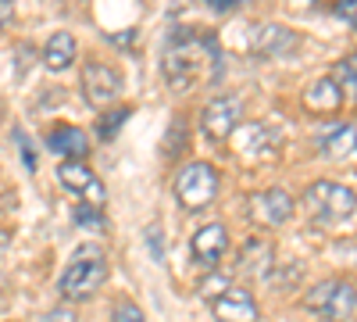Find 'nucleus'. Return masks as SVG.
<instances>
[{"mask_svg": "<svg viewBox=\"0 0 357 322\" xmlns=\"http://www.w3.org/2000/svg\"><path fill=\"white\" fill-rule=\"evenodd\" d=\"M104 279H107V254H104V247L82 244L72 254V261L65 265L61 279H57V290H61L65 301H86V298H93L97 290L104 286Z\"/></svg>", "mask_w": 357, "mask_h": 322, "instance_id": "f257e3e1", "label": "nucleus"}, {"mask_svg": "<svg viewBox=\"0 0 357 322\" xmlns=\"http://www.w3.org/2000/svg\"><path fill=\"white\" fill-rule=\"evenodd\" d=\"M304 312L321 319V322H347L354 312H357V286L350 279H321L314 286L304 290V298H301Z\"/></svg>", "mask_w": 357, "mask_h": 322, "instance_id": "f03ea898", "label": "nucleus"}, {"mask_svg": "<svg viewBox=\"0 0 357 322\" xmlns=\"http://www.w3.org/2000/svg\"><path fill=\"white\" fill-rule=\"evenodd\" d=\"M304 204H307V212L314 222H325V226H333V222H343L357 212V193L343 183H333V180H318L304 190Z\"/></svg>", "mask_w": 357, "mask_h": 322, "instance_id": "7ed1b4c3", "label": "nucleus"}, {"mask_svg": "<svg viewBox=\"0 0 357 322\" xmlns=\"http://www.w3.org/2000/svg\"><path fill=\"white\" fill-rule=\"evenodd\" d=\"M200 47H204V40L186 33V29L172 40V47L165 54V79H168V86H175V90H190V86L204 75Z\"/></svg>", "mask_w": 357, "mask_h": 322, "instance_id": "20e7f679", "label": "nucleus"}, {"mask_svg": "<svg viewBox=\"0 0 357 322\" xmlns=\"http://www.w3.org/2000/svg\"><path fill=\"white\" fill-rule=\"evenodd\" d=\"M218 193V172L207 161H190L175 172V197L186 212H200Z\"/></svg>", "mask_w": 357, "mask_h": 322, "instance_id": "39448f33", "label": "nucleus"}, {"mask_svg": "<svg viewBox=\"0 0 357 322\" xmlns=\"http://www.w3.org/2000/svg\"><path fill=\"white\" fill-rule=\"evenodd\" d=\"M243 122V104L240 97H215L200 111V133L211 143H225Z\"/></svg>", "mask_w": 357, "mask_h": 322, "instance_id": "423d86ee", "label": "nucleus"}, {"mask_svg": "<svg viewBox=\"0 0 357 322\" xmlns=\"http://www.w3.org/2000/svg\"><path fill=\"white\" fill-rule=\"evenodd\" d=\"M82 94L93 108H107L118 101L122 94V72L114 65H104V61H89L82 68Z\"/></svg>", "mask_w": 357, "mask_h": 322, "instance_id": "0eeeda50", "label": "nucleus"}, {"mask_svg": "<svg viewBox=\"0 0 357 322\" xmlns=\"http://www.w3.org/2000/svg\"><path fill=\"white\" fill-rule=\"evenodd\" d=\"M293 197L286 190H261L247 200V212L254 219V226H264V229H279L293 219Z\"/></svg>", "mask_w": 357, "mask_h": 322, "instance_id": "6e6552de", "label": "nucleus"}, {"mask_svg": "<svg viewBox=\"0 0 357 322\" xmlns=\"http://www.w3.org/2000/svg\"><path fill=\"white\" fill-rule=\"evenodd\" d=\"M190 251H193V261L200 269L207 272H215L222 265V258L229 254V229L222 222H207L193 233V240H190Z\"/></svg>", "mask_w": 357, "mask_h": 322, "instance_id": "1a4fd4ad", "label": "nucleus"}, {"mask_svg": "<svg viewBox=\"0 0 357 322\" xmlns=\"http://www.w3.org/2000/svg\"><path fill=\"white\" fill-rule=\"evenodd\" d=\"M57 180H61L65 190L86 197L93 208H104V200H107V190L100 183V175L93 168H86L82 161H61V168H57Z\"/></svg>", "mask_w": 357, "mask_h": 322, "instance_id": "9d476101", "label": "nucleus"}, {"mask_svg": "<svg viewBox=\"0 0 357 322\" xmlns=\"http://www.w3.org/2000/svg\"><path fill=\"white\" fill-rule=\"evenodd\" d=\"M343 101H347V94H343V86H340L333 75L311 79V82L304 86V94H301V104H304V111H311V115H336V111L343 108Z\"/></svg>", "mask_w": 357, "mask_h": 322, "instance_id": "9b49d317", "label": "nucleus"}, {"mask_svg": "<svg viewBox=\"0 0 357 322\" xmlns=\"http://www.w3.org/2000/svg\"><path fill=\"white\" fill-rule=\"evenodd\" d=\"M296 43H301V36L286 25H275V22H261L250 29V47L261 57H282V54L296 50Z\"/></svg>", "mask_w": 357, "mask_h": 322, "instance_id": "f8f14e48", "label": "nucleus"}, {"mask_svg": "<svg viewBox=\"0 0 357 322\" xmlns=\"http://www.w3.org/2000/svg\"><path fill=\"white\" fill-rule=\"evenodd\" d=\"M211 308H215L218 322H257L261 319L254 294H250V290H243V286H229L225 294H218L211 301Z\"/></svg>", "mask_w": 357, "mask_h": 322, "instance_id": "ddd939ff", "label": "nucleus"}, {"mask_svg": "<svg viewBox=\"0 0 357 322\" xmlns=\"http://www.w3.org/2000/svg\"><path fill=\"white\" fill-rule=\"evenodd\" d=\"M314 147L325 158H350L357 151V122H336L314 136Z\"/></svg>", "mask_w": 357, "mask_h": 322, "instance_id": "4468645a", "label": "nucleus"}, {"mask_svg": "<svg viewBox=\"0 0 357 322\" xmlns=\"http://www.w3.org/2000/svg\"><path fill=\"white\" fill-rule=\"evenodd\" d=\"M47 147L54 154H61L65 161H82L89 158V136L79 126H54L47 136Z\"/></svg>", "mask_w": 357, "mask_h": 322, "instance_id": "2eb2a0df", "label": "nucleus"}, {"mask_svg": "<svg viewBox=\"0 0 357 322\" xmlns=\"http://www.w3.org/2000/svg\"><path fill=\"white\" fill-rule=\"evenodd\" d=\"M75 54H79V43H75L72 33H54V36L47 40L43 54H40V61H43L50 72H65V68L75 65Z\"/></svg>", "mask_w": 357, "mask_h": 322, "instance_id": "dca6fc26", "label": "nucleus"}, {"mask_svg": "<svg viewBox=\"0 0 357 322\" xmlns=\"http://www.w3.org/2000/svg\"><path fill=\"white\" fill-rule=\"evenodd\" d=\"M268 265H272V247H268L264 240H247L243 254L236 258V269H240L243 276H268Z\"/></svg>", "mask_w": 357, "mask_h": 322, "instance_id": "f3484780", "label": "nucleus"}, {"mask_svg": "<svg viewBox=\"0 0 357 322\" xmlns=\"http://www.w3.org/2000/svg\"><path fill=\"white\" fill-rule=\"evenodd\" d=\"M333 79L343 86V94H350L357 101V54H347L343 61L333 65Z\"/></svg>", "mask_w": 357, "mask_h": 322, "instance_id": "a211bd4d", "label": "nucleus"}, {"mask_svg": "<svg viewBox=\"0 0 357 322\" xmlns=\"http://www.w3.org/2000/svg\"><path fill=\"white\" fill-rule=\"evenodd\" d=\"M129 115H132V108H114V111H107L104 119L97 122V136H100V140H114V133L126 126Z\"/></svg>", "mask_w": 357, "mask_h": 322, "instance_id": "6ab92c4d", "label": "nucleus"}, {"mask_svg": "<svg viewBox=\"0 0 357 322\" xmlns=\"http://www.w3.org/2000/svg\"><path fill=\"white\" fill-rule=\"evenodd\" d=\"M72 219L82 229H104V219H100V212L93 208V204H79V208L72 212Z\"/></svg>", "mask_w": 357, "mask_h": 322, "instance_id": "aec40b11", "label": "nucleus"}, {"mask_svg": "<svg viewBox=\"0 0 357 322\" xmlns=\"http://www.w3.org/2000/svg\"><path fill=\"white\" fill-rule=\"evenodd\" d=\"M225 290H229V279H225V276H218V272H211V276H207V283L200 286V298L215 301L218 294H225Z\"/></svg>", "mask_w": 357, "mask_h": 322, "instance_id": "412c9836", "label": "nucleus"}, {"mask_svg": "<svg viewBox=\"0 0 357 322\" xmlns=\"http://www.w3.org/2000/svg\"><path fill=\"white\" fill-rule=\"evenodd\" d=\"M333 15L343 18V25L357 29V0H336V4H333Z\"/></svg>", "mask_w": 357, "mask_h": 322, "instance_id": "4be33fe9", "label": "nucleus"}, {"mask_svg": "<svg viewBox=\"0 0 357 322\" xmlns=\"http://www.w3.org/2000/svg\"><path fill=\"white\" fill-rule=\"evenodd\" d=\"M111 319H114V322H146V319H143V312H139L132 301H118Z\"/></svg>", "mask_w": 357, "mask_h": 322, "instance_id": "5701e85b", "label": "nucleus"}, {"mask_svg": "<svg viewBox=\"0 0 357 322\" xmlns=\"http://www.w3.org/2000/svg\"><path fill=\"white\" fill-rule=\"evenodd\" d=\"M43 322H79V315H75L72 305H57V308H50L43 315Z\"/></svg>", "mask_w": 357, "mask_h": 322, "instance_id": "b1692460", "label": "nucleus"}, {"mask_svg": "<svg viewBox=\"0 0 357 322\" xmlns=\"http://www.w3.org/2000/svg\"><path fill=\"white\" fill-rule=\"evenodd\" d=\"M15 54H18V75H25V65L36 61V50H33V43H18Z\"/></svg>", "mask_w": 357, "mask_h": 322, "instance_id": "393cba45", "label": "nucleus"}, {"mask_svg": "<svg viewBox=\"0 0 357 322\" xmlns=\"http://www.w3.org/2000/svg\"><path fill=\"white\" fill-rule=\"evenodd\" d=\"M146 240H151V254H154V261H161V258H165V244H161V229H158V226H151V229H146Z\"/></svg>", "mask_w": 357, "mask_h": 322, "instance_id": "a878e982", "label": "nucleus"}, {"mask_svg": "<svg viewBox=\"0 0 357 322\" xmlns=\"http://www.w3.org/2000/svg\"><path fill=\"white\" fill-rule=\"evenodd\" d=\"M15 140H18V147H22V161H25V168L29 172H36V154H33V147H29V143H25V136L15 129Z\"/></svg>", "mask_w": 357, "mask_h": 322, "instance_id": "bb28decb", "label": "nucleus"}, {"mask_svg": "<svg viewBox=\"0 0 357 322\" xmlns=\"http://www.w3.org/2000/svg\"><path fill=\"white\" fill-rule=\"evenodd\" d=\"M11 18H15V0H0V33L11 25Z\"/></svg>", "mask_w": 357, "mask_h": 322, "instance_id": "cd10ccee", "label": "nucleus"}, {"mask_svg": "<svg viewBox=\"0 0 357 322\" xmlns=\"http://www.w3.org/2000/svg\"><path fill=\"white\" fill-rule=\"evenodd\" d=\"M207 4H211L215 11H232L236 4H240V0H207Z\"/></svg>", "mask_w": 357, "mask_h": 322, "instance_id": "c85d7f7f", "label": "nucleus"}, {"mask_svg": "<svg viewBox=\"0 0 357 322\" xmlns=\"http://www.w3.org/2000/svg\"><path fill=\"white\" fill-rule=\"evenodd\" d=\"M8 244H11V233H8V229H0V254L8 251Z\"/></svg>", "mask_w": 357, "mask_h": 322, "instance_id": "c756f323", "label": "nucleus"}]
</instances>
